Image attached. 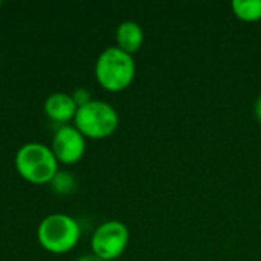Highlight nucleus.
Returning <instances> with one entry per match:
<instances>
[{"label":"nucleus","mask_w":261,"mask_h":261,"mask_svg":"<svg viewBox=\"0 0 261 261\" xmlns=\"http://www.w3.org/2000/svg\"><path fill=\"white\" fill-rule=\"evenodd\" d=\"M98 83L109 92L125 90L135 80L136 64L133 55L121 50L118 46L104 49L95 64Z\"/></svg>","instance_id":"1"},{"label":"nucleus","mask_w":261,"mask_h":261,"mask_svg":"<svg viewBox=\"0 0 261 261\" xmlns=\"http://www.w3.org/2000/svg\"><path fill=\"white\" fill-rule=\"evenodd\" d=\"M15 168L18 174L32 184H50L58 173V161L44 144L29 142L18 148L15 154Z\"/></svg>","instance_id":"2"},{"label":"nucleus","mask_w":261,"mask_h":261,"mask_svg":"<svg viewBox=\"0 0 261 261\" xmlns=\"http://www.w3.org/2000/svg\"><path fill=\"white\" fill-rule=\"evenodd\" d=\"M75 127L84 138L104 139L113 135L119 124L118 112L106 101L92 99L89 104L78 107L75 115Z\"/></svg>","instance_id":"3"},{"label":"nucleus","mask_w":261,"mask_h":261,"mask_svg":"<svg viewBox=\"0 0 261 261\" xmlns=\"http://www.w3.org/2000/svg\"><path fill=\"white\" fill-rule=\"evenodd\" d=\"M80 225L66 214H50L38 226L40 245L52 254H64L75 248L80 240Z\"/></svg>","instance_id":"4"},{"label":"nucleus","mask_w":261,"mask_h":261,"mask_svg":"<svg viewBox=\"0 0 261 261\" xmlns=\"http://www.w3.org/2000/svg\"><path fill=\"white\" fill-rule=\"evenodd\" d=\"M128 228L119 220L101 223L92 236V252L104 261L119 258L128 246Z\"/></svg>","instance_id":"5"},{"label":"nucleus","mask_w":261,"mask_h":261,"mask_svg":"<svg viewBox=\"0 0 261 261\" xmlns=\"http://www.w3.org/2000/svg\"><path fill=\"white\" fill-rule=\"evenodd\" d=\"M52 151L58 162L75 164L86 151V138L76 127L63 125L57 130L52 141Z\"/></svg>","instance_id":"6"},{"label":"nucleus","mask_w":261,"mask_h":261,"mask_svg":"<svg viewBox=\"0 0 261 261\" xmlns=\"http://www.w3.org/2000/svg\"><path fill=\"white\" fill-rule=\"evenodd\" d=\"M76 110L78 107L72 95L64 93V92L52 93L44 101V112L55 122H67L73 119L76 115Z\"/></svg>","instance_id":"7"},{"label":"nucleus","mask_w":261,"mask_h":261,"mask_svg":"<svg viewBox=\"0 0 261 261\" xmlns=\"http://www.w3.org/2000/svg\"><path fill=\"white\" fill-rule=\"evenodd\" d=\"M116 43L121 50H124L130 55L136 54L144 44L142 28L133 20L122 21L116 29Z\"/></svg>","instance_id":"8"},{"label":"nucleus","mask_w":261,"mask_h":261,"mask_svg":"<svg viewBox=\"0 0 261 261\" xmlns=\"http://www.w3.org/2000/svg\"><path fill=\"white\" fill-rule=\"evenodd\" d=\"M234 15L246 23L261 20V0H234L231 3Z\"/></svg>","instance_id":"9"},{"label":"nucleus","mask_w":261,"mask_h":261,"mask_svg":"<svg viewBox=\"0 0 261 261\" xmlns=\"http://www.w3.org/2000/svg\"><path fill=\"white\" fill-rule=\"evenodd\" d=\"M50 185L55 193L58 194H69L75 188V177L70 173L66 171H58L54 179L50 180Z\"/></svg>","instance_id":"10"},{"label":"nucleus","mask_w":261,"mask_h":261,"mask_svg":"<svg viewBox=\"0 0 261 261\" xmlns=\"http://www.w3.org/2000/svg\"><path fill=\"white\" fill-rule=\"evenodd\" d=\"M76 107H83L86 104H89L92 101V96H90V92L87 89H76L72 95Z\"/></svg>","instance_id":"11"},{"label":"nucleus","mask_w":261,"mask_h":261,"mask_svg":"<svg viewBox=\"0 0 261 261\" xmlns=\"http://www.w3.org/2000/svg\"><path fill=\"white\" fill-rule=\"evenodd\" d=\"M254 113H255V118L258 121V124L261 125V95L257 98L255 101V106H254Z\"/></svg>","instance_id":"12"},{"label":"nucleus","mask_w":261,"mask_h":261,"mask_svg":"<svg viewBox=\"0 0 261 261\" xmlns=\"http://www.w3.org/2000/svg\"><path fill=\"white\" fill-rule=\"evenodd\" d=\"M76 261H104V260H102V258H99L98 255H95V254L92 252V254H86V255L80 257Z\"/></svg>","instance_id":"13"},{"label":"nucleus","mask_w":261,"mask_h":261,"mask_svg":"<svg viewBox=\"0 0 261 261\" xmlns=\"http://www.w3.org/2000/svg\"><path fill=\"white\" fill-rule=\"evenodd\" d=\"M0 5H2V2H0Z\"/></svg>","instance_id":"14"}]
</instances>
